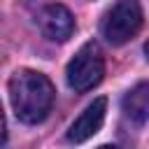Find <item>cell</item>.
I'll return each mask as SVG.
<instances>
[{
    "label": "cell",
    "instance_id": "6da1fadb",
    "mask_svg": "<svg viewBox=\"0 0 149 149\" xmlns=\"http://www.w3.org/2000/svg\"><path fill=\"white\" fill-rule=\"evenodd\" d=\"M54 84L35 70H16L9 79V102L23 123H40L54 107Z\"/></svg>",
    "mask_w": 149,
    "mask_h": 149
},
{
    "label": "cell",
    "instance_id": "7a4b0ae2",
    "mask_svg": "<svg viewBox=\"0 0 149 149\" xmlns=\"http://www.w3.org/2000/svg\"><path fill=\"white\" fill-rule=\"evenodd\" d=\"M102 74H105V58L95 42H86L65 68V79H68L70 88H74L79 93L98 86Z\"/></svg>",
    "mask_w": 149,
    "mask_h": 149
},
{
    "label": "cell",
    "instance_id": "3957f363",
    "mask_svg": "<svg viewBox=\"0 0 149 149\" xmlns=\"http://www.w3.org/2000/svg\"><path fill=\"white\" fill-rule=\"evenodd\" d=\"M142 28V7L137 0H116L102 19V35L109 44L128 42Z\"/></svg>",
    "mask_w": 149,
    "mask_h": 149
},
{
    "label": "cell",
    "instance_id": "277c9868",
    "mask_svg": "<svg viewBox=\"0 0 149 149\" xmlns=\"http://www.w3.org/2000/svg\"><path fill=\"white\" fill-rule=\"evenodd\" d=\"M40 28H42L44 37H49L54 42H65L74 33V16L70 14L68 7L58 5V2L47 5L40 14Z\"/></svg>",
    "mask_w": 149,
    "mask_h": 149
},
{
    "label": "cell",
    "instance_id": "5b68a950",
    "mask_svg": "<svg viewBox=\"0 0 149 149\" xmlns=\"http://www.w3.org/2000/svg\"><path fill=\"white\" fill-rule=\"evenodd\" d=\"M105 112H107V100H105V98H95V100L77 116V121L70 126V130H68V142L81 144V142H86L88 137H93V135L100 130L102 121H105Z\"/></svg>",
    "mask_w": 149,
    "mask_h": 149
},
{
    "label": "cell",
    "instance_id": "8992f818",
    "mask_svg": "<svg viewBox=\"0 0 149 149\" xmlns=\"http://www.w3.org/2000/svg\"><path fill=\"white\" fill-rule=\"evenodd\" d=\"M121 107L126 112L128 119L137 121V123H144L149 121V84H137L133 86L123 100H121Z\"/></svg>",
    "mask_w": 149,
    "mask_h": 149
},
{
    "label": "cell",
    "instance_id": "52a82bcc",
    "mask_svg": "<svg viewBox=\"0 0 149 149\" xmlns=\"http://www.w3.org/2000/svg\"><path fill=\"white\" fill-rule=\"evenodd\" d=\"M144 54H147V61H149V42L144 44Z\"/></svg>",
    "mask_w": 149,
    "mask_h": 149
},
{
    "label": "cell",
    "instance_id": "ba28073f",
    "mask_svg": "<svg viewBox=\"0 0 149 149\" xmlns=\"http://www.w3.org/2000/svg\"><path fill=\"white\" fill-rule=\"evenodd\" d=\"M98 149H116V147H112V144H102V147H98Z\"/></svg>",
    "mask_w": 149,
    "mask_h": 149
}]
</instances>
